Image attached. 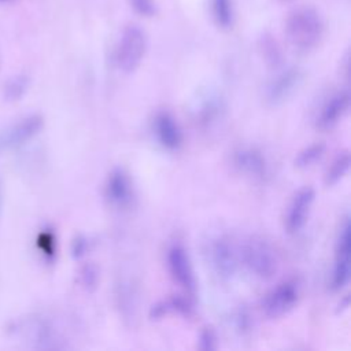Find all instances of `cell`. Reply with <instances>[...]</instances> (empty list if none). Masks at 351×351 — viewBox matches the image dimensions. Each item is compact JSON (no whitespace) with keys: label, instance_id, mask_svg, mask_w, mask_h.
<instances>
[{"label":"cell","instance_id":"cell-11","mask_svg":"<svg viewBox=\"0 0 351 351\" xmlns=\"http://www.w3.org/2000/svg\"><path fill=\"white\" fill-rule=\"evenodd\" d=\"M350 108V93L347 89H341L332 95L324 106L319 108V112L315 118V126L319 130L333 129L348 112Z\"/></svg>","mask_w":351,"mask_h":351},{"label":"cell","instance_id":"cell-17","mask_svg":"<svg viewBox=\"0 0 351 351\" xmlns=\"http://www.w3.org/2000/svg\"><path fill=\"white\" fill-rule=\"evenodd\" d=\"M211 15L221 29H230L234 22L233 0H211Z\"/></svg>","mask_w":351,"mask_h":351},{"label":"cell","instance_id":"cell-3","mask_svg":"<svg viewBox=\"0 0 351 351\" xmlns=\"http://www.w3.org/2000/svg\"><path fill=\"white\" fill-rule=\"evenodd\" d=\"M148 41L145 32L138 25H128L115 47V64L122 73H133L143 62Z\"/></svg>","mask_w":351,"mask_h":351},{"label":"cell","instance_id":"cell-24","mask_svg":"<svg viewBox=\"0 0 351 351\" xmlns=\"http://www.w3.org/2000/svg\"><path fill=\"white\" fill-rule=\"evenodd\" d=\"M86 250V240L82 237H78L74 243H73V255L74 256H81L85 254Z\"/></svg>","mask_w":351,"mask_h":351},{"label":"cell","instance_id":"cell-22","mask_svg":"<svg viewBox=\"0 0 351 351\" xmlns=\"http://www.w3.org/2000/svg\"><path fill=\"white\" fill-rule=\"evenodd\" d=\"M217 344H218V340L214 329L210 326L203 328L199 333V348L203 351H211L217 348Z\"/></svg>","mask_w":351,"mask_h":351},{"label":"cell","instance_id":"cell-21","mask_svg":"<svg viewBox=\"0 0 351 351\" xmlns=\"http://www.w3.org/2000/svg\"><path fill=\"white\" fill-rule=\"evenodd\" d=\"M37 247L40 248V251L47 258H52L53 254H55V237H53V233L48 232V230L40 232V234L37 237Z\"/></svg>","mask_w":351,"mask_h":351},{"label":"cell","instance_id":"cell-28","mask_svg":"<svg viewBox=\"0 0 351 351\" xmlns=\"http://www.w3.org/2000/svg\"><path fill=\"white\" fill-rule=\"evenodd\" d=\"M0 67H1V55H0Z\"/></svg>","mask_w":351,"mask_h":351},{"label":"cell","instance_id":"cell-16","mask_svg":"<svg viewBox=\"0 0 351 351\" xmlns=\"http://www.w3.org/2000/svg\"><path fill=\"white\" fill-rule=\"evenodd\" d=\"M189 310H191V304L188 300L182 298H173V299L158 302L155 306H152L149 311V317L152 319H160L171 313L188 314Z\"/></svg>","mask_w":351,"mask_h":351},{"label":"cell","instance_id":"cell-6","mask_svg":"<svg viewBox=\"0 0 351 351\" xmlns=\"http://www.w3.org/2000/svg\"><path fill=\"white\" fill-rule=\"evenodd\" d=\"M299 282L293 278L284 280L271 288L262 300V311L267 318H278L293 308L299 299Z\"/></svg>","mask_w":351,"mask_h":351},{"label":"cell","instance_id":"cell-13","mask_svg":"<svg viewBox=\"0 0 351 351\" xmlns=\"http://www.w3.org/2000/svg\"><path fill=\"white\" fill-rule=\"evenodd\" d=\"M302 80V70L299 67H288L278 73L266 88V100L270 104H280L287 100L296 89Z\"/></svg>","mask_w":351,"mask_h":351},{"label":"cell","instance_id":"cell-4","mask_svg":"<svg viewBox=\"0 0 351 351\" xmlns=\"http://www.w3.org/2000/svg\"><path fill=\"white\" fill-rule=\"evenodd\" d=\"M44 126L40 114H29L0 128V155L16 149L34 138Z\"/></svg>","mask_w":351,"mask_h":351},{"label":"cell","instance_id":"cell-12","mask_svg":"<svg viewBox=\"0 0 351 351\" xmlns=\"http://www.w3.org/2000/svg\"><path fill=\"white\" fill-rule=\"evenodd\" d=\"M154 134L158 143L169 151H177L184 141L182 130L177 119L169 111H159L155 115Z\"/></svg>","mask_w":351,"mask_h":351},{"label":"cell","instance_id":"cell-25","mask_svg":"<svg viewBox=\"0 0 351 351\" xmlns=\"http://www.w3.org/2000/svg\"><path fill=\"white\" fill-rule=\"evenodd\" d=\"M82 278H84L85 285H92L93 280L96 278V274H95L93 269L92 267H85V270L82 271Z\"/></svg>","mask_w":351,"mask_h":351},{"label":"cell","instance_id":"cell-20","mask_svg":"<svg viewBox=\"0 0 351 351\" xmlns=\"http://www.w3.org/2000/svg\"><path fill=\"white\" fill-rule=\"evenodd\" d=\"M261 45H262V52H263L266 62H269L271 64H278L281 62L280 47L271 36H269V34L263 36L261 40Z\"/></svg>","mask_w":351,"mask_h":351},{"label":"cell","instance_id":"cell-14","mask_svg":"<svg viewBox=\"0 0 351 351\" xmlns=\"http://www.w3.org/2000/svg\"><path fill=\"white\" fill-rule=\"evenodd\" d=\"M234 167L252 178H262L267 171V162L263 154L255 147H241L233 154Z\"/></svg>","mask_w":351,"mask_h":351},{"label":"cell","instance_id":"cell-26","mask_svg":"<svg viewBox=\"0 0 351 351\" xmlns=\"http://www.w3.org/2000/svg\"><path fill=\"white\" fill-rule=\"evenodd\" d=\"M1 200H3V188H1V181H0V210H1Z\"/></svg>","mask_w":351,"mask_h":351},{"label":"cell","instance_id":"cell-7","mask_svg":"<svg viewBox=\"0 0 351 351\" xmlns=\"http://www.w3.org/2000/svg\"><path fill=\"white\" fill-rule=\"evenodd\" d=\"M351 228L350 219L346 217L339 230L336 250H335V263L332 270L330 287L333 291L343 289L350 280L351 274Z\"/></svg>","mask_w":351,"mask_h":351},{"label":"cell","instance_id":"cell-1","mask_svg":"<svg viewBox=\"0 0 351 351\" xmlns=\"http://www.w3.org/2000/svg\"><path fill=\"white\" fill-rule=\"evenodd\" d=\"M324 19L313 7H299L289 12L285 21V34L292 47L310 51L318 45L324 36Z\"/></svg>","mask_w":351,"mask_h":351},{"label":"cell","instance_id":"cell-18","mask_svg":"<svg viewBox=\"0 0 351 351\" xmlns=\"http://www.w3.org/2000/svg\"><path fill=\"white\" fill-rule=\"evenodd\" d=\"M348 170H350V152L346 149L340 152L328 167L325 173V184L328 186L337 184L348 173Z\"/></svg>","mask_w":351,"mask_h":351},{"label":"cell","instance_id":"cell-5","mask_svg":"<svg viewBox=\"0 0 351 351\" xmlns=\"http://www.w3.org/2000/svg\"><path fill=\"white\" fill-rule=\"evenodd\" d=\"M166 265L171 280L182 288L188 296H193L196 292V277L189 254L182 244L174 243L169 247Z\"/></svg>","mask_w":351,"mask_h":351},{"label":"cell","instance_id":"cell-2","mask_svg":"<svg viewBox=\"0 0 351 351\" xmlns=\"http://www.w3.org/2000/svg\"><path fill=\"white\" fill-rule=\"evenodd\" d=\"M240 263L256 278L269 280L278 269V259L271 244L259 236H250L239 247Z\"/></svg>","mask_w":351,"mask_h":351},{"label":"cell","instance_id":"cell-8","mask_svg":"<svg viewBox=\"0 0 351 351\" xmlns=\"http://www.w3.org/2000/svg\"><path fill=\"white\" fill-rule=\"evenodd\" d=\"M210 259L215 273L222 280H229L240 265L239 245L230 237L219 236L211 243Z\"/></svg>","mask_w":351,"mask_h":351},{"label":"cell","instance_id":"cell-27","mask_svg":"<svg viewBox=\"0 0 351 351\" xmlns=\"http://www.w3.org/2000/svg\"><path fill=\"white\" fill-rule=\"evenodd\" d=\"M1 3H7V1H11V0H0Z\"/></svg>","mask_w":351,"mask_h":351},{"label":"cell","instance_id":"cell-10","mask_svg":"<svg viewBox=\"0 0 351 351\" xmlns=\"http://www.w3.org/2000/svg\"><path fill=\"white\" fill-rule=\"evenodd\" d=\"M104 196L117 208H125L132 204L134 197L133 182L123 169L117 167L108 174L104 184Z\"/></svg>","mask_w":351,"mask_h":351},{"label":"cell","instance_id":"cell-15","mask_svg":"<svg viewBox=\"0 0 351 351\" xmlns=\"http://www.w3.org/2000/svg\"><path fill=\"white\" fill-rule=\"evenodd\" d=\"M30 80L26 74H15L10 77L1 88V96L7 103L19 101L27 92Z\"/></svg>","mask_w":351,"mask_h":351},{"label":"cell","instance_id":"cell-23","mask_svg":"<svg viewBox=\"0 0 351 351\" xmlns=\"http://www.w3.org/2000/svg\"><path fill=\"white\" fill-rule=\"evenodd\" d=\"M133 11L141 16L149 18L156 14L155 0H129Z\"/></svg>","mask_w":351,"mask_h":351},{"label":"cell","instance_id":"cell-9","mask_svg":"<svg viewBox=\"0 0 351 351\" xmlns=\"http://www.w3.org/2000/svg\"><path fill=\"white\" fill-rule=\"evenodd\" d=\"M314 199H315V191L311 186H303L293 195V197L288 204L285 221H284L285 230L289 234H296L304 228L308 219V214L311 211Z\"/></svg>","mask_w":351,"mask_h":351},{"label":"cell","instance_id":"cell-19","mask_svg":"<svg viewBox=\"0 0 351 351\" xmlns=\"http://www.w3.org/2000/svg\"><path fill=\"white\" fill-rule=\"evenodd\" d=\"M325 144L324 143H314L306 148H303L296 159H295V166L299 169H307L313 166L317 160H319L325 152Z\"/></svg>","mask_w":351,"mask_h":351}]
</instances>
